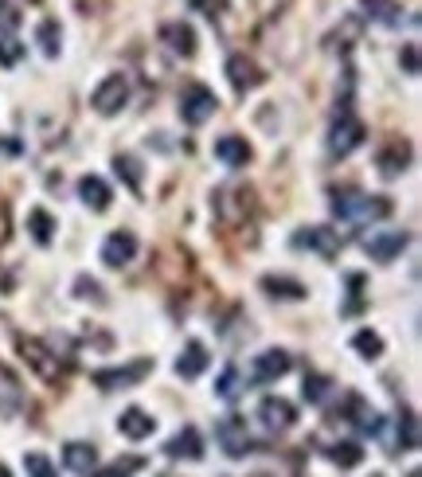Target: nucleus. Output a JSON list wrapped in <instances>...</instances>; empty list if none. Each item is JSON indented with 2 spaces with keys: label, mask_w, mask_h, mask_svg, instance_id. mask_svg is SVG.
<instances>
[{
  "label": "nucleus",
  "mask_w": 422,
  "mask_h": 477,
  "mask_svg": "<svg viewBox=\"0 0 422 477\" xmlns=\"http://www.w3.org/2000/svg\"><path fill=\"white\" fill-rule=\"evenodd\" d=\"M36 43H39V51L47 59H59V51H63V28H59V20H43V24L36 28Z\"/></svg>",
  "instance_id": "26"
},
{
  "label": "nucleus",
  "mask_w": 422,
  "mask_h": 477,
  "mask_svg": "<svg viewBox=\"0 0 422 477\" xmlns=\"http://www.w3.org/2000/svg\"><path fill=\"white\" fill-rule=\"evenodd\" d=\"M74 298H82V301H94V306H106V294H102V286L94 282L90 274H79L74 278Z\"/></svg>",
  "instance_id": "33"
},
{
  "label": "nucleus",
  "mask_w": 422,
  "mask_h": 477,
  "mask_svg": "<svg viewBox=\"0 0 422 477\" xmlns=\"http://www.w3.org/2000/svg\"><path fill=\"white\" fill-rule=\"evenodd\" d=\"M364 137H367L364 122L349 110V106H340L337 122H332V134H329V153L332 157H349V153H356V149L364 145Z\"/></svg>",
  "instance_id": "3"
},
{
  "label": "nucleus",
  "mask_w": 422,
  "mask_h": 477,
  "mask_svg": "<svg viewBox=\"0 0 422 477\" xmlns=\"http://www.w3.org/2000/svg\"><path fill=\"white\" fill-rule=\"evenodd\" d=\"M160 43H168V51H177V56L192 59L196 56V28L184 24V20H172V24L160 28Z\"/></svg>",
  "instance_id": "16"
},
{
  "label": "nucleus",
  "mask_w": 422,
  "mask_h": 477,
  "mask_svg": "<svg viewBox=\"0 0 422 477\" xmlns=\"http://www.w3.org/2000/svg\"><path fill=\"white\" fill-rule=\"evenodd\" d=\"M263 290H266L270 298H281V301H301V298L309 294V290L301 286L297 278H286V274H266L263 278Z\"/></svg>",
  "instance_id": "24"
},
{
  "label": "nucleus",
  "mask_w": 422,
  "mask_h": 477,
  "mask_svg": "<svg viewBox=\"0 0 422 477\" xmlns=\"http://www.w3.org/2000/svg\"><path fill=\"white\" fill-rule=\"evenodd\" d=\"M215 157H220L227 169H246V165H251V157H254V149L246 145V137L227 134V137L215 141Z\"/></svg>",
  "instance_id": "17"
},
{
  "label": "nucleus",
  "mask_w": 422,
  "mask_h": 477,
  "mask_svg": "<svg viewBox=\"0 0 422 477\" xmlns=\"http://www.w3.org/2000/svg\"><path fill=\"white\" fill-rule=\"evenodd\" d=\"M16 153H24L20 141H0V157H16Z\"/></svg>",
  "instance_id": "39"
},
{
  "label": "nucleus",
  "mask_w": 422,
  "mask_h": 477,
  "mask_svg": "<svg viewBox=\"0 0 422 477\" xmlns=\"http://www.w3.org/2000/svg\"><path fill=\"white\" fill-rule=\"evenodd\" d=\"M329 208L340 223L364 227V223H380L392 215V200L387 196H367L360 188H332L329 192Z\"/></svg>",
  "instance_id": "1"
},
{
  "label": "nucleus",
  "mask_w": 422,
  "mask_h": 477,
  "mask_svg": "<svg viewBox=\"0 0 422 477\" xmlns=\"http://www.w3.org/2000/svg\"><path fill=\"white\" fill-rule=\"evenodd\" d=\"M165 477H172V473H165Z\"/></svg>",
  "instance_id": "41"
},
{
  "label": "nucleus",
  "mask_w": 422,
  "mask_h": 477,
  "mask_svg": "<svg viewBox=\"0 0 422 477\" xmlns=\"http://www.w3.org/2000/svg\"><path fill=\"white\" fill-rule=\"evenodd\" d=\"M215 110H220V99H215L211 86L188 82L180 91V117H184V126H203Z\"/></svg>",
  "instance_id": "4"
},
{
  "label": "nucleus",
  "mask_w": 422,
  "mask_h": 477,
  "mask_svg": "<svg viewBox=\"0 0 422 477\" xmlns=\"http://www.w3.org/2000/svg\"><path fill=\"white\" fill-rule=\"evenodd\" d=\"M215 438H220V447H223L227 458H246V454H254V438H251V430H246V419L243 415L220 419V427H215Z\"/></svg>",
  "instance_id": "6"
},
{
  "label": "nucleus",
  "mask_w": 422,
  "mask_h": 477,
  "mask_svg": "<svg viewBox=\"0 0 422 477\" xmlns=\"http://www.w3.org/2000/svg\"><path fill=\"white\" fill-rule=\"evenodd\" d=\"M399 447H403V450H415V447H418V422H415V411H403V419H399Z\"/></svg>",
  "instance_id": "34"
},
{
  "label": "nucleus",
  "mask_w": 422,
  "mask_h": 477,
  "mask_svg": "<svg viewBox=\"0 0 422 477\" xmlns=\"http://www.w3.org/2000/svg\"><path fill=\"white\" fill-rule=\"evenodd\" d=\"M352 349L360 352L364 360H380V356H383V337H380V333H372V329H360L352 337Z\"/></svg>",
  "instance_id": "30"
},
{
  "label": "nucleus",
  "mask_w": 422,
  "mask_h": 477,
  "mask_svg": "<svg viewBox=\"0 0 422 477\" xmlns=\"http://www.w3.org/2000/svg\"><path fill=\"white\" fill-rule=\"evenodd\" d=\"M133 255H137V235L133 231H110L106 235V243H102V263L110 266V270H122L133 263Z\"/></svg>",
  "instance_id": "12"
},
{
  "label": "nucleus",
  "mask_w": 422,
  "mask_h": 477,
  "mask_svg": "<svg viewBox=\"0 0 422 477\" xmlns=\"http://www.w3.org/2000/svg\"><path fill=\"white\" fill-rule=\"evenodd\" d=\"M28 231H31V238H36L39 247H51V238H56V220H51V212L31 208L28 212Z\"/></svg>",
  "instance_id": "27"
},
{
  "label": "nucleus",
  "mask_w": 422,
  "mask_h": 477,
  "mask_svg": "<svg viewBox=\"0 0 422 477\" xmlns=\"http://www.w3.org/2000/svg\"><path fill=\"white\" fill-rule=\"evenodd\" d=\"M149 372H153V360H149V356H141V360L125 364V368H99L90 379L102 387V392H125V387L141 384Z\"/></svg>",
  "instance_id": "5"
},
{
  "label": "nucleus",
  "mask_w": 422,
  "mask_h": 477,
  "mask_svg": "<svg viewBox=\"0 0 422 477\" xmlns=\"http://www.w3.org/2000/svg\"><path fill=\"white\" fill-rule=\"evenodd\" d=\"M24 473L28 477H59L56 465H51V458H47V454H39V450H28L24 454Z\"/></svg>",
  "instance_id": "32"
},
{
  "label": "nucleus",
  "mask_w": 422,
  "mask_h": 477,
  "mask_svg": "<svg viewBox=\"0 0 422 477\" xmlns=\"http://www.w3.org/2000/svg\"><path fill=\"white\" fill-rule=\"evenodd\" d=\"M79 200L90 212H106V208H110V200H114V192H110V184H106L102 177H82L79 180Z\"/></svg>",
  "instance_id": "22"
},
{
  "label": "nucleus",
  "mask_w": 422,
  "mask_h": 477,
  "mask_svg": "<svg viewBox=\"0 0 422 477\" xmlns=\"http://www.w3.org/2000/svg\"><path fill=\"white\" fill-rule=\"evenodd\" d=\"M289 368H294V356H289L286 349H266V352L254 356L251 379H254V384H274V379H281Z\"/></svg>",
  "instance_id": "10"
},
{
  "label": "nucleus",
  "mask_w": 422,
  "mask_h": 477,
  "mask_svg": "<svg viewBox=\"0 0 422 477\" xmlns=\"http://www.w3.org/2000/svg\"><path fill=\"white\" fill-rule=\"evenodd\" d=\"M294 247L297 251H313L321 258H337L340 231H332V227H301V231H294Z\"/></svg>",
  "instance_id": "8"
},
{
  "label": "nucleus",
  "mask_w": 422,
  "mask_h": 477,
  "mask_svg": "<svg viewBox=\"0 0 422 477\" xmlns=\"http://www.w3.org/2000/svg\"><path fill=\"white\" fill-rule=\"evenodd\" d=\"M324 458L332 465H340V470H356V465L364 462V447L360 442H332V447L324 450Z\"/></svg>",
  "instance_id": "25"
},
{
  "label": "nucleus",
  "mask_w": 422,
  "mask_h": 477,
  "mask_svg": "<svg viewBox=\"0 0 422 477\" xmlns=\"http://www.w3.org/2000/svg\"><path fill=\"white\" fill-rule=\"evenodd\" d=\"M165 454H168V458H188V462H200V458H203V438H200V430H196V427H184L177 438H168Z\"/></svg>",
  "instance_id": "21"
},
{
  "label": "nucleus",
  "mask_w": 422,
  "mask_h": 477,
  "mask_svg": "<svg viewBox=\"0 0 422 477\" xmlns=\"http://www.w3.org/2000/svg\"><path fill=\"white\" fill-rule=\"evenodd\" d=\"M399 63H403L407 74H418V43H407L403 56H399Z\"/></svg>",
  "instance_id": "38"
},
{
  "label": "nucleus",
  "mask_w": 422,
  "mask_h": 477,
  "mask_svg": "<svg viewBox=\"0 0 422 477\" xmlns=\"http://www.w3.org/2000/svg\"><path fill=\"white\" fill-rule=\"evenodd\" d=\"M329 387H332L329 376H306V399L309 403H324V399H329Z\"/></svg>",
  "instance_id": "35"
},
{
  "label": "nucleus",
  "mask_w": 422,
  "mask_h": 477,
  "mask_svg": "<svg viewBox=\"0 0 422 477\" xmlns=\"http://www.w3.org/2000/svg\"><path fill=\"white\" fill-rule=\"evenodd\" d=\"M63 465L79 477H90L99 470V450H94L90 442H67V447H63Z\"/></svg>",
  "instance_id": "18"
},
{
  "label": "nucleus",
  "mask_w": 422,
  "mask_h": 477,
  "mask_svg": "<svg viewBox=\"0 0 422 477\" xmlns=\"http://www.w3.org/2000/svg\"><path fill=\"white\" fill-rule=\"evenodd\" d=\"M407 243H410L407 231H372L364 238V251L372 255L375 263H395V258L407 251Z\"/></svg>",
  "instance_id": "11"
},
{
  "label": "nucleus",
  "mask_w": 422,
  "mask_h": 477,
  "mask_svg": "<svg viewBox=\"0 0 422 477\" xmlns=\"http://www.w3.org/2000/svg\"><path fill=\"white\" fill-rule=\"evenodd\" d=\"M20 407H24V384H20V376L13 368L0 364V419L16 415Z\"/></svg>",
  "instance_id": "15"
},
{
  "label": "nucleus",
  "mask_w": 422,
  "mask_h": 477,
  "mask_svg": "<svg viewBox=\"0 0 422 477\" xmlns=\"http://www.w3.org/2000/svg\"><path fill=\"white\" fill-rule=\"evenodd\" d=\"M117 430H122L125 438L141 442V438H149V435L157 430V419L149 415V411H141V407H125L122 419H117Z\"/></svg>",
  "instance_id": "19"
},
{
  "label": "nucleus",
  "mask_w": 422,
  "mask_h": 477,
  "mask_svg": "<svg viewBox=\"0 0 422 477\" xmlns=\"http://www.w3.org/2000/svg\"><path fill=\"white\" fill-rule=\"evenodd\" d=\"M184 4H188V8H196V13H203V16H220L227 0H184Z\"/></svg>",
  "instance_id": "37"
},
{
  "label": "nucleus",
  "mask_w": 422,
  "mask_h": 477,
  "mask_svg": "<svg viewBox=\"0 0 422 477\" xmlns=\"http://www.w3.org/2000/svg\"><path fill=\"white\" fill-rule=\"evenodd\" d=\"M24 59V43L16 39L13 28L0 31V67H16V63Z\"/></svg>",
  "instance_id": "31"
},
{
  "label": "nucleus",
  "mask_w": 422,
  "mask_h": 477,
  "mask_svg": "<svg viewBox=\"0 0 422 477\" xmlns=\"http://www.w3.org/2000/svg\"><path fill=\"white\" fill-rule=\"evenodd\" d=\"M145 470V458L141 454H125V458H114L110 465H102V470H94L90 477H133Z\"/></svg>",
  "instance_id": "28"
},
{
  "label": "nucleus",
  "mask_w": 422,
  "mask_h": 477,
  "mask_svg": "<svg viewBox=\"0 0 422 477\" xmlns=\"http://www.w3.org/2000/svg\"><path fill=\"white\" fill-rule=\"evenodd\" d=\"M215 395H220V399H235V395H239V368H227V372L220 376Z\"/></svg>",
  "instance_id": "36"
},
{
  "label": "nucleus",
  "mask_w": 422,
  "mask_h": 477,
  "mask_svg": "<svg viewBox=\"0 0 422 477\" xmlns=\"http://www.w3.org/2000/svg\"><path fill=\"white\" fill-rule=\"evenodd\" d=\"M20 352H24L28 368L36 372L39 379H47V384H63L67 379V368H71V356H59L51 344H43L36 337H16Z\"/></svg>",
  "instance_id": "2"
},
{
  "label": "nucleus",
  "mask_w": 422,
  "mask_h": 477,
  "mask_svg": "<svg viewBox=\"0 0 422 477\" xmlns=\"http://www.w3.org/2000/svg\"><path fill=\"white\" fill-rule=\"evenodd\" d=\"M364 13L367 20H375V24L383 28H403V4H395V0H364Z\"/></svg>",
  "instance_id": "23"
},
{
  "label": "nucleus",
  "mask_w": 422,
  "mask_h": 477,
  "mask_svg": "<svg viewBox=\"0 0 422 477\" xmlns=\"http://www.w3.org/2000/svg\"><path fill=\"white\" fill-rule=\"evenodd\" d=\"M263 79H266V74L258 71L254 59H246V56H231V59H227V82H231L239 94L254 91V86H263Z\"/></svg>",
  "instance_id": "13"
},
{
  "label": "nucleus",
  "mask_w": 422,
  "mask_h": 477,
  "mask_svg": "<svg viewBox=\"0 0 422 477\" xmlns=\"http://www.w3.org/2000/svg\"><path fill=\"white\" fill-rule=\"evenodd\" d=\"M114 169H117V177L129 184V192H133V196H141V160L133 153H117L114 157Z\"/></svg>",
  "instance_id": "29"
},
{
  "label": "nucleus",
  "mask_w": 422,
  "mask_h": 477,
  "mask_svg": "<svg viewBox=\"0 0 422 477\" xmlns=\"http://www.w3.org/2000/svg\"><path fill=\"white\" fill-rule=\"evenodd\" d=\"M125 102H129V82H125V74H106V79L94 86V94H90L94 114H102V117L122 114Z\"/></svg>",
  "instance_id": "7"
},
{
  "label": "nucleus",
  "mask_w": 422,
  "mask_h": 477,
  "mask_svg": "<svg viewBox=\"0 0 422 477\" xmlns=\"http://www.w3.org/2000/svg\"><path fill=\"white\" fill-rule=\"evenodd\" d=\"M258 419H263V427L270 435H286V430L297 422V407L281 395H266L263 403H258Z\"/></svg>",
  "instance_id": "9"
},
{
  "label": "nucleus",
  "mask_w": 422,
  "mask_h": 477,
  "mask_svg": "<svg viewBox=\"0 0 422 477\" xmlns=\"http://www.w3.org/2000/svg\"><path fill=\"white\" fill-rule=\"evenodd\" d=\"M375 165H380V172L387 180H395L399 172H407V165H410V141H403V137H392L387 145L380 149V157H375Z\"/></svg>",
  "instance_id": "14"
},
{
  "label": "nucleus",
  "mask_w": 422,
  "mask_h": 477,
  "mask_svg": "<svg viewBox=\"0 0 422 477\" xmlns=\"http://www.w3.org/2000/svg\"><path fill=\"white\" fill-rule=\"evenodd\" d=\"M0 477H13V473H8V465H0Z\"/></svg>",
  "instance_id": "40"
},
{
  "label": "nucleus",
  "mask_w": 422,
  "mask_h": 477,
  "mask_svg": "<svg viewBox=\"0 0 422 477\" xmlns=\"http://www.w3.org/2000/svg\"><path fill=\"white\" fill-rule=\"evenodd\" d=\"M208 364H211V356H208V349H203V341H188L184 352H180V360H177V376L196 379V376L208 372Z\"/></svg>",
  "instance_id": "20"
}]
</instances>
